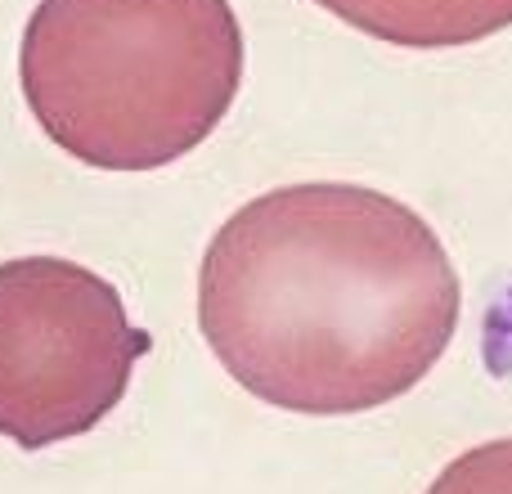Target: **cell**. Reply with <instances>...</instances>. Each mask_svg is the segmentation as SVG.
I'll use <instances>...</instances> for the list:
<instances>
[{
  "label": "cell",
  "instance_id": "277c9868",
  "mask_svg": "<svg viewBox=\"0 0 512 494\" xmlns=\"http://www.w3.org/2000/svg\"><path fill=\"white\" fill-rule=\"evenodd\" d=\"M364 36L405 50H450L512 27V0H315Z\"/></svg>",
  "mask_w": 512,
  "mask_h": 494
},
{
  "label": "cell",
  "instance_id": "6da1fadb",
  "mask_svg": "<svg viewBox=\"0 0 512 494\" xmlns=\"http://www.w3.org/2000/svg\"><path fill=\"white\" fill-rule=\"evenodd\" d=\"M459 274L436 230L364 185H283L216 230L198 328L256 400L364 414L432 373L459 328Z\"/></svg>",
  "mask_w": 512,
  "mask_h": 494
},
{
  "label": "cell",
  "instance_id": "5b68a950",
  "mask_svg": "<svg viewBox=\"0 0 512 494\" xmlns=\"http://www.w3.org/2000/svg\"><path fill=\"white\" fill-rule=\"evenodd\" d=\"M427 494H512V436L486 441L445 463Z\"/></svg>",
  "mask_w": 512,
  "mask_h": 494
},
{
  "label": "cell",
  "instance_id": "7a4b0ae2",
  "mask_svg": "<svg viewBox=\"0 0 512 494\" xmlns=\"http://www.w3.org/2000/svg\"><path fill=\"white\" fill-rule=\"evenodd\" d=\"M18 81L41 131L99 171H158L230 113L243 27L230 0H41Z\"/></svg>",
  "mask_w": 512,
  "mask_h": 494
},
{
  "label": "cell",
  "instance_id": "3957f363",
  "mask_svg": "<svg viewBox=\"0 0 512 494\" xmlns=\"http://www.w3.org/2000/svg\"><path fill=\"white\" fill-rule=\"evenodd\" d=\"M117 288L68 256L0 265V436L18 450L86 436L149 355Z\"/></svg>",
  "mask_w": 512,
  "mask_h": 494
}]
</instances>
